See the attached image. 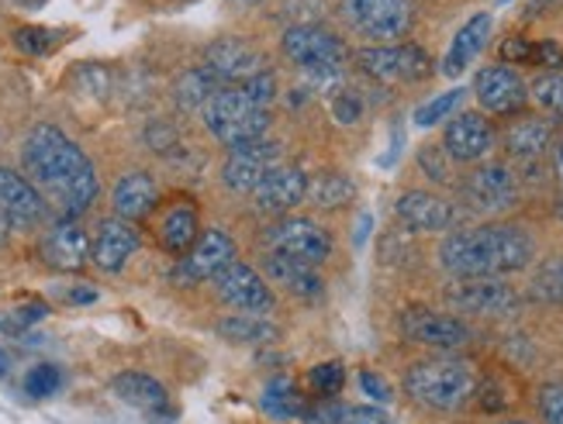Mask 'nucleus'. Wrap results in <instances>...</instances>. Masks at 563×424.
Returning a JSON list of instances; mask_svg holds the SVG:
<instances>
[{
	"mask_svg": "<svg viewBox=\"0 0 563 424\" xmlns=\"http://www.w3.org/2000/svg\"><path fill=\"white\" fill-rule=\"evenodd\" d=\"M308 383L318 397H335L346 383V369H342V362H322L308 372Z\"/></svg>",
	"mask_w": 563,
	"mask_h": 424,
	"instance_id": "obj_37",
	"label": "nucleus"
},
{
	"mask_svg": "<svg viewBox=\"0 0 563 424\" xmlns=\"http://www.w3.org/2000/svg\"><path fill=\"white\" fill-rule=\"evenodd\" d=\"M218 335L232 345H271L280 338V328L263 314L235 311V314H225L222 321H218Z\"/></svg>",
	"mask_w": 563,
	"mask_h": 424,
	"instance_id": "obj_28",
	"label": "nucleus"
},
{
	"mask_svg": "<svg viewBox=\"0 0 563 424\" xmlns=\"http://www.w3.org/2000/svg\"><path fill=\"white\" fill-rule=\"evenodd\" d=\"M401 332L408 342L426 345V348H443V353H453V348H463L474 332L467 321H460L453 314H439L429 308H408L401 314Z\"/></svg>",
	"mask_w": 563,
	"mask_h": 424,
	"instance_id": "obj_10",
	"label": "nucleus"
},
{
	"mask_svg": "<svg viewBox=\"0 0 563 424\" xmlns=\"http://www.w3.org/2000/svg\"><path fill=\"white\" fill-rule=\"evenodd\" d=\"M0 208H4L11 214V221L21 228H32V224H38L45 217V201L38 197V190L21 177V172L0 166Z\"/></svg>",
	"mask_w": 563,
	"mask_h": 424,
	"instance_id": "obj_25",
	"label": "nucleus"
},
{
	"mask_svg": "<svg viewBox=\"0 0 563 424\" xmlns=\"http://www.w3.org/2000/svg\"><path fill=\"white\" fill-rule=\"evenodd\" d=\"M553 172H556V180L563 183V138L553 145Z\"/></svg>",
	"mask_w": 563,
	"mask_h": 424,
	"instance_id": "obj_49",
	"label": "nucleus"
},
{
	"mask_svg": "<svg viewBox=\"0 0 563 424\" xmlns=\"http://www.w3.org/2000/svg\"><path fill=\"white\" fill-rule=\"evenodd\" d=\"M45 314H48V308H45L42 301H32V304L18 308V311L4 321V328H8V332H24V328H32V324H38Z\"/></svg>",
	"mask_w": 563,
	"mask_h": 424,
	"instance_id": "obj_40",
	"label": "nucleus"
},
{
	"mask_svg": "<svg viewBox=\"0 0 563 424\" xmlns=\"http://www.w3.org/2000/svg\"><path fill=\"white\" fill-rule=\"evenodd\" d=\"M501 56L505 63H532V45L526 38H508L501 45Z\"/></svg>",
	"mask_w": 563,
	"mask_h": 424,
	"instance_id": "obj_45",
	"label": "nucleus"
},
{
	"mask_svg": "<svg viewBox=\"0 0 563 424\" xmlns=\"http://www.w3.org/2000/svg\"><path fill=\"white\" fill-rule=\"evenodd\" d=\"M353 180L342 177V172H322V177L308 180V190H305V201H311L314 208H342L353 201Z\"/></svg>",
	"mask_w": 563,
	"mask_h": 424,
	"instance_id": "obj_30",
	"label": "nucleus"
},
{
	"mask_svg": "<svg viewBox=\"0 0 563 424\" xmlns=\"http://www.w3.org/2000/svg\"><path fill=\"white\" fill-rule=\"evenodd\" d=\"M201 235V211L190 197H177L156 208V238L169 256H184Z\"/></svg>",
	"mask_w": 563,
	"mask_h": 424,
	"instance_id": "obj_21",
	"label": "nucleus"
},
{
	"mask_svg": "<svg viewBox=\"0 0 563 424\" xmlns=\"http://www.w3.org/2000/svg\"><path fill=\"white\" fill-rule=\"evenodd\" d=\"M139 228L132 221L121 217H104L97 224V235L90 245V263L101 272H118L125 269V263L139 253Z\"/></svg>",
	"mask_w": 563,
	"mask_h": 424,
	"instance_id": "obj_20",
	"label": "nucleus"
},
{
	"mask_svg": "<svg viewBox=\"0 0 563 424\" xmlns=\"http://www.w3.org/2000/svg\"><path fill=\"white\" fill-rule=\"evenodd\" d=\"M14 8H29V11H35V8H42L45 0H11Z\"/></svg>",
	"mask_w": 563,
	"mask_h": 424,
	"instance_id": "obj_51",
	"label": "nucleus"
},
{
	"mask_svg": "<svg viewBox=\"0 0 563 424\" xmlns=\"http://www.w3.org/2000/svg\"><path fill=\"white\" fill-rule=\"evenodd\" d=\"M460 101H463V90H460V87H456V90H446V93H439V97H432L429 104H422L419 111H415V124H419V129H432V124L446 121V118L456 111Z\"/></svg>",
	"mask_w": 563,
	"mask_h": 424,
	"instance_id": "obj_36",
	"label": "nucleus"
},
{
	"mask_svg": "<svg viewBox=\"0 0 563 424\" xmlns=\"http://www.w3.org/2000/svg\"><path fill=\"white\" fill-rule=\"evenodd\" d=\"M556 217L563 221V197H560V204H556Z\"/></svg>",
	"mask_w": 563,
	"mask_h": 424,
	"instance_id": "obj_54",
	"label": "nucleus"
},
{
	"mask_svg": "<svg viewBox=\"0 0 563 424\" xmlns=\"http://www.w3.org/2000/svg\"><path fill=\"white\" fill-rule=\"evenodd\" d=\"M360 111H363V104H360V97H353V93H339L332 101V114L339 118V124L360 121Z\"/></svg>",
	"mask_w": 563,
	"mask_h": 424,
	"instance_id": "obj_42",
	"label": "nucleus"
},
{
	"mask_svg": "<svg viewBox=\"0 0 563 424\" xmlns=\"http://www.w3.org/2000/svg\"><path fill=\"white\" fill-rule=\"evenodd\" d=\"M505 424H529V421H505Z\"/></svg>",
	"mask_w": 563,
	"mask_h": 424,
	"instance_id": "obj_55",
	"label": "nucleus"
},
{
	"mask_svg": "<svg viewBox=\"0 0 563 424\" xmlns=\"http://www.w3.org/2000/svg\"><path fill=\"white\" fill-rule=\"evenodd\" d=\"M305 190H308V177L305 169L298 166H277L263 177V183L253 190V201L256 211L263 214H287L305 201Z\"/></svg>",
	"mask_w": 563,
	"mask_h": 424,
	"instance_id": "obj_22",
	"label": "nucleus"
},
{
	"mask_svg": "<svg viewBox=\"0 0 563 424\" xmlns=\"http://www.w3.org/2000/svg\"><path fill=\"white\" fill-rule=\"evenodd\" d=\"M474 97L487 114H519L529 101V87L511 66H484L474 80Z\"/></svg>",
	"mask_w": 563,
	"mask_h": 424,
	"instance_id": "obj_12",
	"label": "nucleus"
},
{
	"mask_svg": "<svg viewBox=\"0 0 563 424\" xmlns=\"http://www.w3.org/2000/svg\"><path fill=\"white\" fill-rule=\"evenodd\" d=\"M111 208H114V217L132 221V224L153 217L159 208V190L150 172H125V177L114 183Z\"/></svg>",
	"mask_w": 563,
	"mask_h": 424,
	"instance_id": "obj_24",
	"label": "nucleus"
},
{
	"mask_svg": "<svg viewBox=\"0 0 563 424\" xmlns=\"http://www.w3.org/2000/svg\"><path fill=\"white\" fill-rule=\"evenodd\" d=\"M63 387V372L56 366H35L29 377H24V393L35 397V401H45Z\"/></svg>",
	"mask_w": 563,
	"mask_h": 424,
	"instance_id": "obj_38",
	"label": "nucleus"
},
{
	"mask_svg": "<svg viewBox=\"0 0 563 424\" xmlns=\"http://www.w3.org/2000/svg\"><path fill=\"white\" fill-rule=\"evenodd\" d=\"M205 129L229 148L266 138L271 132V111L260 108L242 87H218L201 108Z\"/></svg>",
	"mask_w": 563,
	"mask_h": 424,
	"instance_id": "obj_4",
	"label": "nucleus"
},
{
	"mask_svg": "<svg viewBox=\"0 0 563 424\" xmlns=\"http://www.w3.org/2000/svg\"><path fill=\"white\" fill-rule=\"evenodd\" d=\"M443 145L453 163H481L495 153V129L484 114H474V111L456 114L446 124Z\"/></svg>",
	"mask_w": 563,
	"mask_h": 424,
	"instance_id": "obj_18",
	"label": "nucleus"
},
{
	"mask_svg": "<svg viewBox=\"0 0 563 424\" xmlns=\"http://www.w3.org/2000/svg\"><path fill=\"white\" fill-rule=\"evenodd\" d=\"M232 4H246L250 8V4H260V0H232Z\"/></svg>",
	"mask_w": 563,
	"mask_h": 424,
	"instance_id": "obj_53",
	"label": "nucleus"
},
{
	"mask_svg": "<svg viewBox=\"0 0 563 424\" xmlns=\"http://www.w3.org/2000/svg\"><path fill=\"white\" fill-rule=\"evenodd\" d=\"M205 69L222 87H239V83L253 80L256 72H266L263 56L256 53V48L246 38H222V42H214L208 48V56H205Z\"/></svg>",
	"mask_w": 563,
	"mask_h": 424,
	"instance_id": "obj_14",
	"label": "nucleus"
},
{
	"mask_svg": "<svg viewBox=\"0 0 563 424\" xmlns=\"http://www.w3.org/2000/svg\"><path fill=\"white\" fill-rule=\"evenodd\" d=\"M66 301H69V304H93V301H97V290L87 287V283H77L73 290H66Z\"/></svg>",
	"mask_w": 563,
	"mask_h": 424,
	"instance_id": "obj_47",
	"label": "nucleus"
},
{
	"mask_svg": "<svg viewBox=\"0 0 563 424\" xmlns=\"http://www.w3.org/2000/svg\"><path fill=\"white\" fill-rule=\"evenodd\" d=\"M419 159H422V169L429 172L432 180H439V183L450 180V169H446V163H443V148H439V145H426Z\"/></svg>",
	"mask_w": 563,
	"mask_h": 424,
	"instance_id": "obj_41",
	"label": "nucleus"
},
{
	"mask_svg": "<svg viewBox=\"0 0 563 424\" xmlns=\"http://www.w3.org/2000/svg\"><path fill=\"white\" fill-rule=\"evenodd\" d=\"M263 408H266V414H274V417L305 414V408L298 401V390H294V383L287 377H277V380L266 383V390H263Z\"/></svg>",
	"mask_w": 563,
	"mask_h": 424,
	"instance_id": "obj_33",
	"label": "nucleus"
},
{
	"mask_svg": "<svg viewBox=\"0 0 563 424\" xmlns=\"http://www.w3.org/2000/svg\"><path fill=\"white\" fill-rule=\"evenodd\" d=\"M229 263H235V242H232V235H225L222 228H208L180 256L174 277L180 283H205V280H214Z\"/></svg>",
	"mask_w": 563,
	"mask_h": 424,
	"instance_id": "obj_11",
	"label": "nucleus"
},
{
	"mask_svg": "<svg viewBox=\"0 0 563 424\" xmlns=\"http://www.w3.org/2000/svg\"><path fill=\"white\" fill-rule=\"evenodd\" d=\"M405 390L422 408L460 411L477 393V372L463 359H426L405 372Z\"/></svg>",
	"mask_w": 563,
	"mask_h": 424,
	"instance_id": "obj_3",
	"label": "nucleus"
},
{
	"mask_svg": "<svg viewBox=\"0 0 563 424\" xmlns=\"http://www.w3.org/2000/svg\"><path fill=\"white\" fill-rule=\"evenodd\" d=\"M280 166V145L271 142V138H256V142H246V145H235L229 148L225 156V166H222V183L232 190V193H253L263 177L271 169Z\"/></svg>",
	"mask_w": 563,
	"mask_h": 424,
	"instance_id": "obj_9",
	"label": "nucleus"
},
{
	"mask_svg": "<svg viewBox=\"0 0 563 424\" xmlns=\"http://www.w3.org/2000/svg\"><path fill=\"white\" fill-rule=\"evenodd\" d=\"M14 232H18V224L11 221V214H8L4 208H0V242H8Z\"/></svg>",
	"mask_w": 563,
	"mask_h": 424,
	"instance_id": "obj_48",
	"label": "nucleus"
},
{
	"mask_svg": "<svg viewBox=\"0 0 563 424\" xmlns=\"http://www.w3.org/2000/svg\"><path fill=\"white\" fill-rule=\"evenodd\" d=\"M395 214L398 221L405 224L408 232H419V235H429V232H446L453 224V208L443 201V197H435L429 190H408L398 197L395 204Z\"/></svg>",
	"mask_w": 563,
	"mask_h": 424,
	"instance_id": "obj_23",
	"label": "nucleus"
},
{
	"mask_svg": "<svg viewBox=\"0 0 563 424\" xmlns=\"http://www.w3.org/2000/svg\"><path fill=\"white\" fill-rule=\"evenodd\" d=\"M339 11L356 35L374 42L401 38L415 21L411 0H339Z\"/></svg>",
	"mask_w": 563,
	"mask_h": 424,
	"instance_id": "obj_6",
	"label": "nucleus"
},
{
	"mask_svg": "<svg viewBox=\"0 0 563 424\" xmlns=\"http://www.w3.org/2000/svg\"><path fill=\"white\" fill-rule=\"evenodd\" d=\"M111 390L121 404L142 411L153 424H169L177 417L174 404H169L166 387L159 380H153L150 372H121V377L111 380Z\"/></svg>",
	"mask_w": 563,
	"mask_h": 424,
	"instance_id": "obj_17",
	"label": "nucleus"
},
{
	"mask_svg": "<svg viewBox=\"0 0 563 424\" xmlns=\"http://www.w3.org/2000/svg\"><path fill=\"white\" fill-rule=\"evenodd\" d=\"M266 245L271 253L298 259L308 266H322L332 256V238L322 224H314L311 217H284L266 232Z\"/></svg>",
	"mask_w": 563,
	"mask_h": 424,
	"instance_id": "obj_8",
	"label": "nucleus"
},
{
	"mask_svg": "<svg viewBox=\"0 0 563 424\" xmlns=\"http://www.w3.org/2000/svg\"><path fill=\"white\" fill-rule=\"evenodd\" d=\"M536 242L516 224H484L471 232H453L439 245V263L456 280H498L532 263Z\"/></svg>",
	"mask_w": 563,
	"mask_h": 424,
	"instance_id": "obj_2",
	"label": "nucleus"
},
{
	"mask_svg": "<svg viewBox=\"0 0 563 424\" xmlns=\"http://www.w3.org/2000/svg\"><path fill=\"white\" fill-rule=\"evenodd\" d=\"M366 232H371V217H360V224H356V245H363L366 242Z\"/></svg>",
	"mask_w": 563,
	"mask_h": 424,
	"instance_id": "obj_50",
	"label": "nucleus"
},
{
	"mask_svg": "<svg viewBox=\"0 0 563 424\" xmlns=\"http://www.w3.org/2000/svg\"><path fill=\"white\" fill-rule=\"evenodd\" d=\"M529 293L543 304H563V256H553L536 269Z\"/></svg>",
	"mask_w": 563,
	"mask_h": 424,
	"instance_id": "obj_32",
	"label": "nucleus"
},
{
	"mask_svg": "<svg viewBox=\"0 0 563 424\" xmlns=\"http://www.w3.org/2000/svg\"><path fill=\"white\" fill-rule=\"evenodd\" d=\"M360 387H363L366 397H374L377 404H387V401H390V387L377 377V372H371V369H363V372H360Z\"/></svg>",
	"mask_w": 563,
	"mask_h": 424,
	"instance_id": "obj_44",
	"label": "nucleus"
},
{
	"mask_svg": "<svg viewBox=\"0 0 563 424\" xmlns=\"http://www.w3.org/2000/svg\"><path fill=\"white\" fill-rule=\"evenodd\" d=\"M214 290L218 297L232 308V311H253V314H266L274 308V290L266 287V280L246 263H229L222 272L214 277Z\"/></svg>",
	"mask_w": 563,
	"mask_h": 424,
	"instance_id": "obj_13",
	"label": "nucleus"
},
{
	"mask_svg": "<svg viewBox=\"0 0 563 424\" xmlns=\"http://www.w3.org/2000/svg\"><path fill=\"white\" fill-rule=\"evenodd\" d=\"M222 87L218 83L211 72L201 66V69H190V72H184V77L177 80V90H174V97H177V104L184 108V111H201L205 104H208V97Z\"/></svg>",
	"mask_w": 563,
	"mask_h": 424,
	"instance_id": "obj_31",
	"label": "nucleus"
},
{
	"mask_svg": "<svg viewBox=\"0 0 563 424\" xmlns=\"http://www.w3.org/2000/svg\"><path fill=\"white\" fill-rule=\"evenodd\" d=\"M529 97H532V101L540 104L547 114H553V118L563 121V69L543 72V77L529 87Z\"/></svg>",
	"mask_w": 563,
	"mask_h": 424,
	"instance_id": "obj_34",
	"label": "nucleus"
},
{
	"mask_svg": "<svg viewBox=\"0 0 563 424\" xmlns=\"http://www.w3.org/2000/svg\"><path fill=\"white\" fill-rule=\"evenodd\" d=\"M463 197H467V204L474 211L498 214V211H508L511 204L519 201V183L505 166L487 163V166L474 169L467 177V183H463Z\"/></svg>",
	"mask_w": 563,
	"mask_h": 424,
	"instance_id": "obj_15",
	"label": "nucleus"
},
{
	"mask_svg": "<svg viewBox=\"0 0 563 424\" xmlns=\"http://www.w3.org/2000/svg\"><path fill=\"white\" fill-rule=\"evenodd\" d=\"M540 414L543 424H563V383H547L540 390Z\"/></svg>",
	"mask_w": 563,
	"mask_h": 424,
	"instance_id": "obj_39",
	"label": "nucleus"
},
{
	"mask_svg": "<svg viewBox=\"0 0 563 424\" xmlns=\"http://www.w3.org/2000/svg\"><path fill=\"white\" fill-rule=\"evenodd\" d=\"M450 304L477 317H508L516 314L519 297L501 280H463L450 290Z\"/></svg>",
	"mask_w": 563,
	"mask_h": 424,
	"instance_id": "obj_16",
	"label": "nucleus"
},
{
	"mask_svg": "<svg viewBox=\"0 0 563 424\" xmlns=\"http://www.w3.org/2000/svg\"><path fill=\"white\" fill-rule=\"evenodd\" d=\"M266 280L280 290H287L290 297H301V301H314V297H322V290H325L322 277H318V266L287 259L277 253L266 256Z\"/></svg>",
	"mask_w": 563,
	"mask_h": 424,
	"instance_id": "obj_26",
	"label": "nucleus"
},
{
	"mask_svg": "<svg viewBox=\"0 0 563 424\" xmlns=\"http://www.w3.org/2000/svg\"><path fill=\"white\" fill-rule=\"evenodd\" d=\"M284 56L314 83H335L346 72L350 53L342 38L325 32L322 24H294L284 32Z\"/></svg>",
	"mask_w": 563,
	"mask_h": 424,
	"instance_id": "obj_5",
	"label": "nucleus"
},
{
	"mask_svg": "<svg viewBox=\"0 0 563 424\" xmlns=\"http://www.w3.org/2000/svg\"><path fill=\"white\" fill-rule=\"evenodd\" d=\"M59 42H63V32H56V29H38V24H24V29L14 32V45L21 48V53H29V56L53 53Z\"/></svg>",
	"mask_w": 563,
	"mask_h": 424,
	"instance_id": "obj_35",
	"label": "nucleus"
},
{
	"mask_svg": "<svg viewBox=\"0 0 563 424\" xmlns=\"http://www.w3.org/2000/svg\"><path fill=\"white\" fill-rule=\"evenodd\" d=\"M42 259L53 269H63V272L84 269L90 263V235L84 232L80 217H59L53 228L45 232Z\"/></svg>",
	"mask_w": 563,
	"mask_h": 424,
	"instance_id": "obj_19",
	"label": "nucleus"
},
{
	"mask_svg": "<svg viewBox=\"0 0 563 424\" xmlns=\"http://www.w3.org/2000/svg\"><path fill=\"white\" fill-rule=\"evenodd\" d=\"M492 14H474L463 29L456 32L453 45H450V53L443 59V72L446 77H460L463 69H467L477 56H481V48L487 45V38H492Z\"/></svg>",
	"mask_w": 563,
	"mask_h": 424,
	"instance_id": "obj_27",
	"label": "nucleus"
},
{
	"mask_svg": "<svg viewBox=\"0 0 563 424\" xmlns=\"http://www.w3.org/2000/svg\"><path fill=\"white\" fill-rule=\"evenodd\" d=\"M550 124L540 121V118H519L511 129L505 132V148L516 159L522 163H532V159H540L547 148H550Z\"/></svg>",
	"mask_w": 563,
	"mask_h": 424,
	"instance_id": "obj_29",
	"label": "nucleus"
},
{
	"mask_svg": "<svg viewBox=\"0 0 563 424\" xmlns=\"http://www.w3.org/2000/svg\"><path fill=\"white\" fill-rule=\"evenodd\" d=\"M8 372H11V359H8L4 348H0V377H8Z\"/></svg>",
	"mask_w": 563,
	"mask_h": 424,
	"instance_id": "obj_52",
	"label": "nucleus"
},
{
	"mask_svg": "<svg viewBox=\"0 0 563 424\" xmlns=\"http://www.w3.org/2000/svg\"><path fill=\"white\" fill-rule=\"evenodd\" d=\"M532 63H536V66H550V72H553V69L563 66V48H560L556 42H540V45H532Z\"/></svg>",
	"mask_w": 563,
	"mask_h": 424,
	"instance_id": "obj_43",
	"label": "nucleus"
},
{
	"mask_svg": "<svg viewBox=\"0 0 563 424\" xmlns=\"http://www.w3.org/2000/svg\"><path fill=\"white\" fill-rule=\"evenodd\" d=\"M356 66L377 83H419L432 72V59L419 45H374L360 48Z\"/></svg>",
	"mask_w": 563,
	"mask_h": 424,
	"instance_id": "obj_7",
	"label": "nucleus"
},
{
	"mask_svg": "<svg viewBox=\"0 0 563 424\" xmlns=\"http://www.w3.org/2000/svg\"><path fill=\"white\" fill-rule=\"evenodd\" d=\"M21 166L45 208L59 217H80L97 201V169L84 148L56 124H38L21 145Z\"/></svg>",
	"mask_w": 563,
	"mask_h": 424,
	"instance_id": "obj_1",
	"label": "nucleus"
},
{
	"mask_svg": "<svg viewBox=\"0 0 563 424\" xmlns=\"http://www.w3.org/2000/svg\"><path fill=\"white\" fill-rule=\"evenodd\" d=\"M350 421L353 424H390V417L377 408H350Z\"/></svg>",
	"mask_w": 563,
	"mask_h": 424,
	"instance_id": "obj_46",
	"label": "nucleus"
}]
</instances>
